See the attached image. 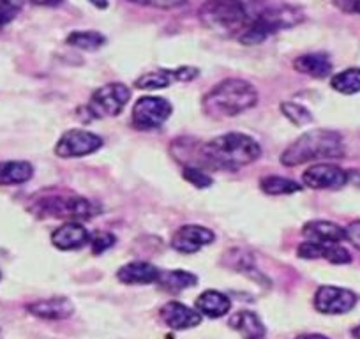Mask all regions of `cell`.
<instances>
[{
    "label": "cell",
    "instance_id": "obj_33",
    "mask_svg": "<svg viewBox=\"0 0 360 339\" xmlns=\"http://www.w3.org/2000/svg\"><path fill=\"white\" fill-rule=\"evenodd\" d=\"M345 231H346V241H349L356 249H360V219L349 223L348 226L345 228Z\"/></svg>",
    "mask_w": 360,
    "mask_h": 339
},
{
    "label": "cell",
    "instance_id": "obj_22",
    "mask_svg": "<svg viewBox=\"0 0 360 339\" xmlns=\"http://www.w3.org/2000/svg\"><path fill=\"white\" fill-rule=\"evenodd\" d=\"M293 68L313 78H325L332 72V60L327 53H304L295 58Z\"/></svg>",
    "mask_w": 360,
    "mask_h": 339
},
{
    "label": "cell",
    "instance_id": "obj_20",
    "mask_svg": "<svg viewBox=\"0 0 360 339\" xmlns=\"http://www.w3.org/2000/svg\"><path fill=\"white\" fill-rule=\"evenodd\" d=\"M228 325L233 331H237L242 335V339H263L266 334L265 325L259 320L258 314L248 309L237 311L235 314H231Z\"/></svg>",
    "mask_w": 360,
    "mask_h": 339
},
{
    "label": "cell",
    "instance_id": "obj_11",
    "mask_svg": "<svg viewBox=\"0 0 360 339\" xmlns=\"http://www.w3.org/2000/svg\"><path fill=\"white\" fill-rule=\"evenodd\" d=\"M356 304V295L339 286H321L314 293V307L323 314H345Z\"/></svg>",
    "mask_w": 360,
    "mask_h": 339
},
{
    "label": "cell",
    "instance_id": "obj_18",
    "mask_svg": "<svg viewBox=\"0 0 360 339\" xmlns=\"http://www.w3.org/2000/svg\"><path fill=\"white\" fill-rule=\"evenodd\" d=\"M159 274L161 271L148 262H131L119 269L117 278L124 285H152L158 283Z\"/></svg>",
    "mask_w": 360,
    "mask_h": 339
},
{
    "label": "cell",
    "instance_id": "obj_35",
    "mask_svg": "<svg viewBox=\"0 0 360 339\" xmlns=\"http://www.w3.org/2000/svg\"><path fill=\"white\" fill-rule=\"evenodd\" d=\"M32 4L36 6H46V8H57V6H60L64 0H30Z\"/></svg>",
    "mask_w": 360,
    "mask_h": 339
},
{
    "label": "cell",
    "instance_id": "obj_34",
    "mask_svg": "<svg viewBox=\"0 0 360 339\" xmlns=\"http://www.w3.org/2000/svg\"><path fill=\"white\" fill-rule=\"evenodd\" d=\"M335 6H338L341 11L345 13H353V6H355V0H332Z\"/></svg>",
    "mask_w": 360,
    "mask_h": 339
},
{
    "label": "cell",
    "instance_id": "obj_12",
    "mask_svg": "<svg viewBox=\"0 0 360 339\" xmlns=\"http://www.w3.org/2000/svg\"><path fill=\"white\" fill-rule=\"evenodd\" d=\"M198 68L182 65L179 69H158V71L145 72L143 76L134 82V87L141 91H158V89L169 87L173 82H191L198 78Z\"/></svg>",
    "mask_w": 360,
    "mask_h": 339
},
{
    "label": "cell",
    "instance_id": "obj_24",
    "mask_svg": "<svg viewBox=\"0 0 360 339\" xmlns=\"http://www.w3.org/2000/svg\"><path fill=\"white\" fill-rule=\"evenodd\" d=\"M158 285L161 286L162 290H166V292L179 293L182 292V290H188L191 288V286L198 285V278H196L195 274H191V272L176 269V271L161 272L158 279Z\"/></svg>",
    "mask_w": 360,
    "mask_h": 339
},
{
    "label": "cell",
    "instance_id": "obj_27",
    "mask_svg": "<svg viewBox=\"0 0 360 339\" xmlns=\"http://www.w3.org/2000/svg\"><path fill=\"white\" fill-rule=\"evenodd\" d=\"M262 191L270 196H279V195H293L302 189V186L297 184L295 181L286 177H279V175H270L262 181Z\"/></svg>",
    "mask_w": 360,
    "mask_h": 339
},
{
    "label": "cell",
    "instance_id": "obj_9",
    "mask_svg": "<svg viewBox=\"0 0 360 339\" xmlns=\"http://www.w3.org/2000/svg\"><path fill=\"white\" fill-rule=\"evenodd\" d=\"M103 147V138L85 129H69L58 138L55 145V154L58 158H83L94 154Z\"/></svg>",
    "mask_w": 360,
    "mask_h": 339
},
{
    "label": "cell",
    "instance_id": "obj_40",
    "mask_svg": "<svg viewBox=\"0 0 360 339\" xmlns=\"http://www.w3.org/2000/svg\"><path fill=\"white\" fill-rule=\"evenodd\" d=\"M0 278H2V274H0Z\"/></svg>",
    "mask_w": 360,
    "mask_h": 339
},
{
    "label": "cell",
    "instance_id": "obj_2",
    "mask_svg": "<svg viewBox=\"0 0 360 339\" xmlns=\"http://www.w3.org/2000/svg\"><path fill=\"white\" fill-rule=\"evenodd\" d=\"M256 103L258 92L251 83L240 78H228L203 96L202 106L207 115L226 119L255 108Z\"/></svg>",
    "mask_w": 360,
    "mask_h": 339
},
{
    "label": "cell",
    "instance_id": "obj_4",
    "mask_svg": "<svg viewBox=\"0 0 360 339\" xmlns=\"http://www.w3.org/2000/svg\"><path fill=\"white\" fill-rule=\"evenodd\" d=\"M259 11L256 0H207L200 8V20L207 29L238 36Z\"/></svg>",
    "mask_w": 360,
    "mask_h": 339
},
{
    "label": "cell",
    "instance_id": "obj_15",
    "mask_svg": "<svg viewBox=\"0 0 360 339\" xmlns=\"http://www.w3.org/2000/svg\"><path fill=\"white\" fill-rule=\"evenodd\" d=\"M90 242V234L78 221H68L51 234V244L60 251H75L82 249Z\"/></svg>",
    "mask_w": 360,
    "mask_h": 339
},
{
    "label": "cell",
    "instance_id": "obj_38",
    "mask_svg": "<svg viewBox=\"0 0 360 339\" xmlns=\"http://www.w3.org/2000/svg\"><path fill=\"white\" fill-rule=\"evenodd\" d=\"M352 334H353V338L360 339V325H356V327L353 328V331H352Z\"/></svg>",
    "mask_w": 360,
    "mask_h": 339
},
{
    "label": "cell",
    "instance_id": "obj_28",
    "mask_svg": "<svg viewBox=\"0 0 360 339\" xmlns=\"http://www.w3.org/2000/svg\"><path fill=\"white\" fill-rule=\"evenodd\" d=\"M281 112H283V115L290 120V122H293L295 126H299V127L307 126V124L313 122V115H311L309 110L304 108V106L299 105V103H292V101L283 103Z\"/></svg>",
    "mask_w": 360,
    "mask_h": 339
},
{
    "label": "cell",
    "instance_id": "obj_29",
    "mask_svg": "<svg viewBox=\"0 0 360 339\" xmlns=\"http://www.w3.org/2000/svg\"><path fill=\"white\" fill-rule=\"evenodd\" d=\"M182 177L198 189H205L212 186V177L209 174H205L202 168H196V166H184Z\"/></svg>",
    "mask_w": 360,
    "mask_h": 339
},
{
    "label": "cell",
    "instance_id": "obj_30",
    "mask_svg": "<svg viewBox=\"0 0 360 339\" xmlns=\"http://www.w3.org/2000/svg\"><path fill=\"white\" fill-rule=\"evenodd\" d=\"M25 0H0V29H4L8 23L15 20Z\"/></svg>",
    "mask_w": 360,
    "mask_h": 339
},
{
    "label": "cell",
    "instance_id": "obj_3",
    "mask_svg": "<svg viewBox=\"0 0 360 339\" xmlns=\"http://www.w3.org/2000/svg\"><path fill=\"white\" fill-rule=\"evenodd\" d=\"M345 155L341 134L330 129H311L297 138L281 154L285 166H300L309 161L339 159Z\"/></svg>",
    "mask_w": 360,
    "mask_h": 339
},
{
    "label": "cell",
    "instance_id": "obj_14",
    "mask_svg": "<svg viewBox=\"0 0 360 339\" xmlns=\"http://www.w3.org/2000/svg\"><path fill=\"white\" fill-rule=\"evenodd\" d=\"M297 255L304 260H327L335 265L352 262V255H349L348 249L339 244H332V242L306 241L297 248Z\"/></svg>",
    "mask_w": 360,
    "mask_h": 339
},
{
    "label": "cell",
    "instance_id": "obj_39",
    "mask_svg": "<svg viewBox=\"0 0 360 339\" xmlns=\"http://www.w3.org/2000/svg\"><path fill=\"white\" fill-rule=\"evenodd\" d=\"M353 13H360V0H355V6H353Z\"/></svg>",
    "mask_w": 360,
    "mask_h": 339
},
{
    "label": "cell",
    "instance_id": "obj_19",
    "mask_svg": "<svg viewBox=\"0 0 360 339\" xmlns=\"http://www.w3.org/2000/svg\"><path fill=\"white\" fill-rule=\"evenodd\" d=\"M302 235L307 241L313 242H332V244H339V242L346 241L345 228L332 223V221L321 219H314L304 224Z\"/></svg>",
    "mask_w": 360,
    "mask_h": 339
},
{
    "label": "cell",
    "instance_id": "obj_10",
    "mask_svg": "<svg viewBox=\"0 0 360 339\" xmlns=\"http://www.w3.org/2000/svg\"><path fill=\"white\" fill-rule=\"evenodd\" d=\"M348 179L346 170L328 162L311 166L302 174V182L311 189H341L348 184Z\"/></svg>",
    "mask_w": 360,
    "mask_h": 339
},
{
    "label": "cell",
    "instance_id": "obj_5",
    "mask_svg": "<svg viewBox=\"0 0 360 339\" xmlns=\"http://www.w3.org/2000/svg\"><path fill=\"white\" fill-rule=\"evenodd\" d=\"M306 15L295 6H276L265 8L249 22V25L238 34V41L242 44H259L279 30L292 29L304 22Z\"/></svg>",
    "mask_w": 360,
    "mask_h": 339
},
{
    "label": "cell",
    "instance_id": "obj_37",
    "mask_svg": "<svg viewBox=\"0 0 360 339\" xmlns=\"http://www.w3.org/2000/svg\"><path fill=\"white\" fill-rule=\"evenodd\" d=\"M297 339H328V338H325V335L321 334H304V335H299Z\"/></svg>",
    "mask_w": 360,
    "mask_h": 339
},
{
    "label": "cell",
    "instance_id": "obj_25",
    "mask_svg": "<svg viewBox=\"0 0 360 339\" xmlns=\"http://www.w3.org/2000/svg\"><path fill=\"white\" fill-rule=\"evenodd\" d=\"M330 85L341 94L352 96L360 92V68H349L332 76Z\"/></svg>",
    "mask_w": 360,
    "mask_h": 339
},
{
    "label": "cell",
    "instance_id": "obj_36",
    "mask_svg": "<svg viewBox=\"0 0 360 339\" xmlns=\"http://www.w3.org/2000/svg\"><path fill=\"white\" fill-rule=\"evenodd\" d=\"M89 2L92 6H96V8H99V9H106V8H108V4H110V0H89Z\"/></svg>",
    "mask_w": 360,
    "mask_h": 339
},
{
    "label": "cell",
    "instance_id": "obj_7",
    "mask_svg": "<svg viewBox=\"0 0 360 339\" xmlns=\"http://www.w3.org/2000/svg\"><path fill=\"white\" fill-rule=\"evenodd\" d=\"M131 99V89L124 83H108L103 85L90 98L86 110L94 119H108L117 117Z\"/></svg>",
    "mask_w": 360,
    "mask_h": 339
},
{
    "label": "cell",
    "instance_id": "obj_32",
    "mask_svg": "<svg viewBox=\"0 0 360 339\" xmlns=\"http://www.w3.org/2000/svg\"><path fill=\"white\" fill-rule=\"evenodd\" d=\"M131 4L148 6L158 9H176L188 4V0H129Z\"/></svg>",
    "mask_w": 360,
    "mask_h": 339
},
{
    "label": "cell",
    "instance_id": "obj_8",
    "mask_svg": "<svg viewBox=\"0 0 360 339\" xmlns=\"http://www.w3.org/2000/svg\"><path fill=\"white\" fill-rule=\"evenodd\" d=\"M172 103L165 98L143 96L134 103L133 124L140 131H150L161 127L172 115Z\"/></svg>",
    "mask_w": 360,
    "mask_h": 339
},
{
    "label": "cell",
    "instance_id": "obj_31",
    "mask_svg": "<svg viewBox=\"0 0 360 339\" xmlns=\"http://www.w3.org/2000/svg\"><path fill=\"white\" fill-rule=\"evenodd\" d=\"M90 242H92V251H94V255H101L106 249L115 245L117 238L115 235L108 234V231H98L94 237H90Z\"/></svg>",
    "mask_w": 360,
    "mask_h": 339
},
{
    "label": "cell",
    "instance_id": "obj_1",
    "mask_svg": "<svg viewBox=\"0 0 360 339\" xmlns=\"http://www.w3.org/2000/svg\"><path fill=\"white\" fill-rule=\"evenodd\" d=\"M200 155L202 161L212 168L240 170L262 155V147L248 134L226 133L203 143Z\"/></svg>",
    "mask_w": 360,
    "mask_h": 339
},
{
    "label": "cell",
    "instance_id": "obj_6",
    "mask_svg": "<svg viewBox=\"0 0 360 339\" xmlns=\"http://www.w3.org/2000/svg\"><path fill=\"white\" fill-rule=\"evenodd\" d=\"M39 216L55 219L85 221L99 214V207L83 196H50L43 198L37 205Z\"/></svg>",
    "mask_w": 360,
    "mask_h": 339
},
{
    "label": "cell",
    "instance_id": "obj_16",
    "mask_svg": "<svg viewBox=\"0 0 360 339\" xmlns=\"http://www.w3.org/2000/svg\"><path fill=\"white\" fill-rule=\"evenodd\" d=\"M161 318L173 331H186V328L198 327L202 324V314L198 311L191 309L186 304L176 302V300H172L161 307Z\"/></svg>",
    "mask_w": 360,
    "mask_h": 339
},
{
    "label": "cell",
    "instance_id": "obj_26",
    "mask_svg": "<svg viewBox=\"0 0 360 339\" xmlns=\"http://www.w3.org/2000/svg\"><path fill=\"white\" fill-rule=\"evenodd\" d=\"M65 43L69 46L79 48V50L94 51L106 43V37L101 32H96V30H75V32L69 34Z\"/></svg>",
    "mask_w": 360,
    "mask_h": 339
},
{
    "label": "cell",
    "instance_id": "obj_23",
    "mask_svg": "<svg viewBox=\"0 0 360 339\" xmlns=\"http://www.w3.org/2000/svg\"><path fill=\"white\" fill-rule=\"evenodd\" d=\"M34 168L27 161L0 162V186L25 184L32 179Z\"/></svg>",
    "mask_w": 360,
    "mask_h": 339
},
{
    "label": "cell",
    "instance_id": "obj_21",
    "mask_svg": "<svg viewBox=\"0 0 360 339\" xmlns=\"http://www.w3.org/2000/svg\"><path fill=\"white\" fill-rule=\"evenodd\" d=\"M195 309L198 311L202 316L221 318L224 316V314H228V311L231 309V300L230 297L217 292V290H207V292H203L202 295L196 299Z\"/></svg>",
    "mask_w": 360,
    "mask_h": 339
},
{
    "label": "cell",
    "instance_id": "obj_13",
    "mask_svg": "<svg viewBox=\"0 0 360 339\" xmlns=\"http://www.w3.org/2000/svg\"><path fill=\"white\" fill-rule=\"evenodd\" d=\"M214 241H216V235L209 228L200 226V224H184L173 234L172 248L182 255H193L205 245H210Z\"/></svg>",
    "mask_w": 360,
    "mask_h": 339
},
{
    "label": "cell",
    "instance_id": "obj_17",
    "mask_svg": "<svg viewBox=\"0 0 360 339\" xmlns=\"http://www.w3.org/2000/svg\"><path fill=\"white\" fill-rule=\"evenodd\" d=\"M30 314L43 320H65L75 313V306L68 297H51L27 306Z\"/></svg>",
    "mask_w": 360,
    "mask_h": 339
}]
</instances>
